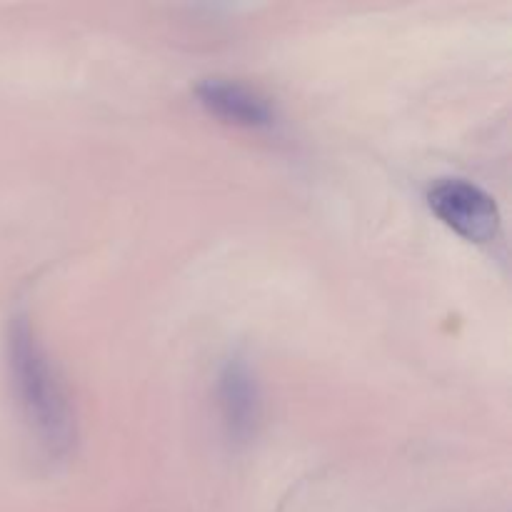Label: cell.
<instances>
[{
	"label": "cell",
	"mask_w": 512,
	"mask_h": 512,
	"mask_svg": "<svg viewBox=\"0 0 512 512\" xmlns=\"http://www.w3.org/2000/svg\"><path fill=\"white\" fill-rule=\"evenodd\" d=\"M8 365L20 410L40 448L50 458H65L75 443V420L68 390L25 315H15L10 320Z\"/></svg>",
	"instance_id": "1"
},
{
	"label": "cell",
	"mask_w": 512,
	"mask_h": 512,
	"mask_svg": "<svg viewBox=\"0 0 512 512\" xmlns=\"http://www.w3.org/2000/svg\"><path fill=\"white\" fill-rule=\"evenodd\" d=\"M435 218L468 243H493L500 235V210L493 195L463 178H445L428 193Z\"/></svg>",
	"instance_id": "2"
},
{
	"label": "cell",
	"mask_w": 512,
	"mask_h": 512,
	"mask_svg": "<svg viewBox=\"0 0 512 512\" xmlns=\"http://www.w3.org/2000/svg\"><path fill=\"white\" fill-rule=\"evenodd\" d=\"M218 408L230 438L248 440L260 423V385L243 355H230L218 373Z\"/></svg>",
	"instance_id": "3"
},
{
	"label": "cell",
	"mask_w": 512,
	"mask_h": 512,
	"mask_svg": "<svg viewBox=\"0 0 512 512\" xmlns=\"http://www.w3.org/2000/svg\"><path fill=\"white\" fill-rule=\"evenodd\" d=\"M195 98L213 118L235 128L263 130L275 123V110L265 95L233 78H205L195 85Z\"/></svg>",
	"instance_id": "4"
}]
</instances>
